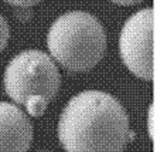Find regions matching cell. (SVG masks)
Listing matches in <instances>:
<instances>
[{"mask_svg": "<svg viewBox=\"0 0 157 152\" xmlns=\"http://www.w3.org/2000/svg\"><path fill=\"white\" fill-rule=\"evenodd\" d=\"M57 132L67 152H123L135 137L119 100L98 90L78 93L67 102Z\"/></svg>", "mask_w": 157, "mask_h": 152, "instance_id": "obj_1", "label": "cell"}, {"mask_svg": "<svg viewBox=\"0 0 157 152\" xmlns=\"http://www.w3.org/2000/svg\"><path fill=\"white\" fill-rule=\"evenodd\" d=\"M106 31L98 19L81 10L67 11L52 22L47 47L52 60L71 73H86L106 51Z\"/></svg>", "mask_w": 157, "mask_h": 152, "instance_id": "obj_2", "label": "cell"}, {"mask_svg": "<svg viewBox=\"0 0 157 152\" xmlns=\"http://www.w3.org/2000/svg\"><path fill=\"white\" fill-rule=\"evenodd\" d=\"M3 86L14 104L24 105L34 95L51 102L58 94L61 75L50 54L41 50H24L9 61Z\"/></svg>", "mask_w": 157, "mask_h": 152, "instance_id": "obj_3", "label": "cell"}, {"mask_svg": "<svg viewBox=\"0 0 157 152\" xmlns=\"http://www.w3.org/2000/svg\"><path fill=\"white\" fill-rule=\"evenodd\" d=\"M123 64L132 74L144 81L154 77V13L146 7L136 11L126 22L119 37Z\"/></svg>", "mask_w": 157, "mask_h": 152, "instance_id": "obj_4", "label": "cell"}, {"mask_svg": "<svg viewBox=\"0 0 157 152\" xmlns=\"http://www.w3.org/2000/svg\"><path fill=\"white\" fill-rule=\"evenodd\" d=\"M33 135L29 115L18 105L0 101V152H27Z\"/></svg>", "mask_w": 157, "mask_h": 152, "instance_id": "obj_5", "label": "cell"}, {"mask_svg": "<svg viewBox=\"0 0 157 152\" xmlns=\"http://www.w3.org/2000/svg\"><path fill=\"white\" fill-rule=\"evenodd\" d=\"M48 104H50V102L45 101L44 98L34 95V97H30L29 100L26 101L24 107H26V110H27V115H30V117H41V115L45 112Z\"/></svg>", "mask_w": 157, "mask_h": 152, "instance_id": "obj_6", "label": "cell"}, {"mask_svg": "<svg viewBox=\"0 0 157 152\" xmlns=\"http://www.w3.org/2000/svg\"><path fill=\"white\" fill-rule=\"evenodd\" d=\"M9 37H10V29H9L7 20L0 14V53L6 48Z\"/></svg>", "mask_w": 157, "mask_h": 152, "instance_id": "obj_7", "label": "cell"}, {"mask_svg": "<svg viewBox=\"0 0 157 152\" xmlns=\"http://www.w3.org/2000/svg\"><path fill=\"white\" fill-rule=\"evenodd\" d=\"M147 130H149V137L154 139L156 134V105L151 102L149 107V114H147Z\"/></svg>", "mask_w": 157, "mask_h": 152, "instance_id": "obj_8", "label": "cell"}, {"mask_svg": "<svg viewBox=\"0 0 157 152\" xmlns=\"http://www.w3.org/2000/svg\"><path fill=\"white\" fill-rule=\"evenodd\" d=\"M4 2H7L9 4H13V6H17V7H31L43 0H4Z\"/></svg>", "mask_w": 157, "mask_h": 152, "instance_id": "obj_9", "label": "cell"}, {"mask_svg": "<svg viewBox=\"0 0 157 152\" xmlns=\"http://www.w3.org/2000/svg\"><path fill=\"white\" fill-rule=\"evenodd\" d=\"M110 2H113L119 6H135V4H139L144 0H110Z\"/></svg>", "mask_w": 157, "mask_h": 152, "instance_id": "obj_10", "label": "cell"}, {"mask_svg": "<svg viewBox=\"0 0 157 152\" xmlns=\"http://www.w3.org/2000/svg\"><path fill=\"white\" fill-rule=\"evenodd\" d=\"M40 152H47V151H40Z\"/></svg>", "mask_w": 157, "mask_h": 152, "instance_id": "obj_11", "label": "cell"}]
</instances>
